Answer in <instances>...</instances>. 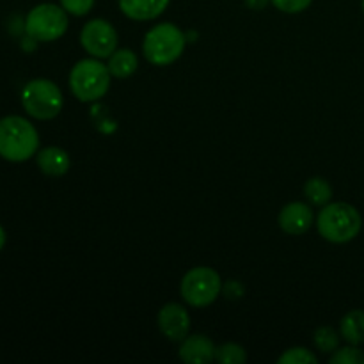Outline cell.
Segmentation results:
<instances>
[{
    "label": "cell",
    "instance_id": "18",
    "mask_svg": "<svg viewBox=\"0 0 364 364\" xmlns=\"http://www.w3.org/2000/svg\"><path fill=\"white\" fill-rule=\"evenodd\" d=\"M215 361L220 364H244L247 352L238 343H223L215 348Z\"/></svg>",
    "mask_w": 364,
    "mask_h": 364
},
{
    "label": "cell",
    "instance_id": "21",
    "mask_svg": "<svg viewBox=\"0 0 364 364\" xmlns=\"http://www.w3.org/2000/svg\"><path fill=\"white\" fill-rule=\"evenodd\" d=\"M60 6L71 16H85L91 13L95 0H60Z\"/></svg>",
    "mask_w": 364,
    "mask_h": 364
},
{
    "label": "cell",
    "instance_id": "17",
    "mask_svg": "<svg viewBox=\"0 0 364 364\" xmlns=\"http://www.w3.org/2000/svg\"><path fill=\"white\" fill-rule=\"evenodd\" d=\"M340 336L341 334L338 333L336 329L329 326L318 327L313 334V341H315L316 348H318L322 354H333L334 350L340 348Z\"/></svg>",
    "mask_w": 364,
    "mask_h": 364
},
{
    "label": "cell",
    "instance_id": "2",
    "mask_svg": "<svg viewBox=\"0 0 364 364\" xmlns=\"http://www.w3.org/2000/svg\"><path fill=\"white\" fill-rule=\"evenodd\" d=\"M39 151V135L31 121L21 116L0 119V156L9 162H25Z\"/></svg>",
    "mask_w": 364,
    "mask_h": 364
},
{
    "label": "cell",
    "instance_id": "9",
    "mask_svg": "<svg viewBox=\"0 0 364 364\" xmlns=\"http://www.w3.org/2000/svg\"><path fill=\"white\" fill-rule=\"evenodd\" d=\"M156 322H159L160 333L171 341H180L181 343L191 331L188 311L178 302H169V304L162 306L159 316H156Z\"/></svg>",
    "mask_w": 364,
    "mask_h": 364
},
{
    "label": "cell",
    "instance_id": "19",
    "mask_svg": "<svg viewBox=\"0 0 364 364\" xmlns=\"http://www.w3.org/2000/svg\"><path fill=\"white\" fill-rule=\"evenodd\" d=\"M331 364H364V352L358 348V345H350L338 348L331 354Z\"/></svg>",
    "mask_w": 364,
    "mask_h": 364
},
{
    "label": "cell",
    "instance_id": "14",
    "mask_svg": "<svg viewBox=\"0 0 364 364\" xmlns=\"http://www.w3.org/2000/svg\"><path fill=\"white\" fill-rule=\"evenodd\" d=\"M109 66L110 75L117 80H124V78H130L132 75L137 71L139 68V57L134 50L130 48H117L112 55L109 57Z\"/></svg>",
    "mask_w": 364,
    "mask_h": 364
},
{
    "label": "cell",
    "instance_id": "6",
    "mask_svg": "<svg viewBox=\"0 0 364 364\" xmlns=\"http://www.w3.org/2000/svg\"><path fill=\"white\" fill-rule=\"evenodd\" d=\"M223 279L219 272L210 267H194L183 276L180 294L192 308H208L223 291Z\"/></svg>",
    "mask_w": 364,
    "mask_h": 364
},
{
    "label": "cell",
    "instance_id": "7",
    "mask_svg": "<svg viewBox=\"0 0 364 364\" xmlns=\"http://www.w3.org/2000/svg\"><path fill=\"white\" fill-rule=\"evenodd\" d=\"M68 13L63 6L55 4H39L28 11L25 18V32L32 39L41 43L57 41L68 31Z\"/></svg>",
    "mask_w": 364,
    "mask_h": 364
},
{
    "label": "cell",
    "instance_id": "13",
    "mask_svg": "<svg viewBox=\"0 0 364 364\" xmlns=\"http://www.w3.org/2000/svg\"><path fill=\"white\" fill-rule=\"evenodd\" d=\"M36 162H38L41 173L53 178L64 176L71 166L70 155L63 148H57V146H48V148L39 149L36 153Z\"/></svg>",
    "mask_w": 364,
    "mask_h": 364
},
{
    "label": "cell",
    "instance_id": "12",
    "mask_svg": "<svg viewBox=\"0 0 364 364\" xmlns=\"http://www.w3.org/2000/svg\"><path fill=\"white\" fill-rule=\"evenodd\" d=\"M171 0H119L121 13L134 21H149L167 9Z\"/></svg>",
    "mask_w": 364,
    "mask_h": 364
},
{
    "label": "cell",
    "instance_id": "3",
    "mask_svg": "<svg viewBox=\"0 0 364 364\" xmlns=\"http://www.w3.org/2000/svg\"><path fill=\"white\" fill-rule=\"evenodd\" d=\"M185 46H187V34L169 21L151 27L142 39L144 59L153 66L160 68L176 63L183 55Z\"/></svg>",
    "mask_w": 364,
    "mask_h": 364
},
{
    "label": "cell",
    "instance_id": "4",
    "mask_svg": "<svg viewBox=\"0 0 364 364\" xmlns=\"http://www.w3.org/2000/svg\"><path fill=\"white\" fill-rule=\"evenodd\" d=\"M109 66L102 59L87 57L80 59L70 71V89L75 98L82 103H92L102 100L110 89Z\"/></svg>",
    "mask_w": 364,
    "mask_h": 364
},
{
    "label": "cell",
    "instance_id": "1",
    "mask_svg": "<svg viewBox=\"0 0 364 364\" xmlns=\"http://www.w3.org/2000/svg\"><path fill=\"white\" fill-rule=\"evenodd\" d=\"M363 228V217L355 206L348 203H327L316 217V230L323 240L331 244H348Z\"/></svg>",
    "mask_w": 364,
    "mask_h": 364
},
{
    "label": "cell",
    "instance_id": "15",
    "mask_svg": "<svg viewBox=\"0 0 364 364\" xmlns=\"http://www.w3.org/2000/svg\"><path fill=\"white\" fill-rule=\"evenodd\" d=\"M340 334L347 343L363 345L364 343V311L363 309H352L341 318Z\"/></svg>",
    "mask_w": 364,
    "mask_h": 364
},
{
    "label": "cell",
    "instance_id": "5",
    "mask_svg": "<svg viewBox=\"0 0 364 364\" xmlns=\"http://www.w3.org/2000/svg\"><path fill=\"white\" fill-rule=\"evenodd\" d=\"M21 105L34 119L50 121L60 114L64 98L55 82L48 78H32L21 89Z\"/></svg>",
    "mask_w": 364,
    "mask_h": 364
},
{
    "label": "cell",
    "instance_id": "23",
    "mask_svg": "<svg viewBox=\"0 0 364 364\" xmlns=\"http://www.w3.org/2000/svg\"><path fill=\"white\" fill-rule=\"evenodd\" d=\"M270 0H245V6L249 7V9H255V11H262L265 9L267 4H269Z\"/></svg>",
    "mask_w": 364,
    "mask_h": 364
},
{
    "label": "cell",
    "instance_id": "10",
    "mask_svg": "<svg viewBox=\"0 0 364 364\" xmlns=\"http://www.w3.org/2000/svg\"><path fill=\"white\" fill-rule=\"evenodd\" d=\"M313 223H315V215H313L311 206L302 201L288 203L277 217V224H279L281 230L288 235H294V237L308 233Z\"/></svg>",
    "mask_w": 364,
    "mask_h": 364
},
{
    "label": "cell",
    "instance_id": "22",
    "mask_svg": "<svg viewBox=\"0 0 364 364\" xmlns=\"http://www.w3.org/2000/svg\"><path fill=\"white\" fill-rule=\"evenodd\" d=\"M311 2L313 0H270V4H272L277 11H283V13L288 14L302 13V11H306L311 6Z\"/></svg>",
    "mask_w": 364,
    "mask_h": 364
},
{
    "label": "cell",
    "instance_id": "8",
    "mask_svg": "<svg viewBox=\"0 0 364 364\" xmlns=\"http://www.w3.org/2000/svg\"><path fill=\"white\" fill-rule=\"evenodd\" d=\"M117 31L103 18L89 20L80 31L82 48L96 59H109L117 50Z\"/></svg>",
    "mask_w": 364,
    "mask_h": 364
},
{
    "label": "cell",
    "instance_id": "20",
    "mask_svg": "<svg viewBox=\"0 0 364 364\" xmlns=\"http://www.w3.org/2000/svg\"><path fill=\"white\" fill-rule=\"evenodd\" d=\"M279 364H316L318 359L316 355L313 354L311 350H308L306 347H294V348H288L284 354L279 355L277 359Z\"/></svg>",
    "mask_w": 364,
    "mask_h": 364
},
{
    "label": "cell",
    "instance_id": "11",
    "mask_svg": "<svg viewBox=\"0 0 364 364\" xmlns=\"http://www.w3.org/2000/svg\"><path fill=\"white\" fill-rule=\"evenodd\" d=\"M215 345L205 334H192L181 341L178 355L188 364H208L215 359Z\"/></svg>",
    "mask_w": 364,
    "mask_h": 364
},
{
    "label": "cell",
    "instance_id": "24",
    "mask_svg": "<svg viewBox=\"0 0 364 364\" xmlns=\"http://www.w3.org/2000/svg\"><path fill=\"white\" fill-rule=\"evenodd\" d=\"M4 245H6V231H4V228L0 226V251L4 249Z\"/></svg>",
    "mask_w": 364,
    "mask_h": 364
},
{
    "label": "cell",
    "instance_id": "25",
    "mask_svg": "<svg viewBox=\"0 0 364 364\" xmlns=\"http://www.w3.org/2000/svg\"><path fill=\"white\" fill-rule=\"evenodd\" d=\"M361 7H363V13H364V0L361 2Z\"/></svg>",
    "mask_w": 364,
    "mask_h": 364
},
{
    "label": "cell",
    "instance_id": "16",
    "mask_svg": "<svg viewBox=\"0 0 364 364\" xmlns=\"http://www.w3.org/2000/svg\"><path fill=\"white\" fill-rule=\"evenodd\" d=\"M304 196L313 206H326L333 199V187L326 178L313 176L304 183Z\"/></svg>",
    "mask_w": 364,
    "mask_h": 364
}]
</instances>
